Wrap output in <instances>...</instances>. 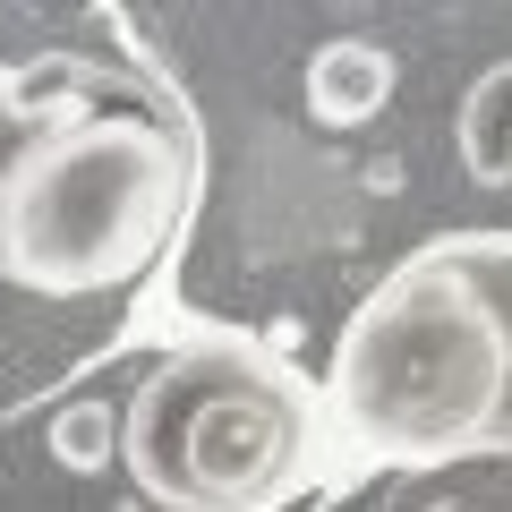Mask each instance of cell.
Masks as SVG:
<instances>
[{
  "instance_id": "obj_1",
  "label": "cell",
  "mask_w": 512,
  "mask_h": 512,
  "mask_svg": "<svg viewBox=\"0 0 512 512\" xmlns=\"http://www.w3.org/2000/svg\"><path fill=\"white\" fill-rule=\"evenodd\" d=\"M512 410V316L461 256H419L359 299L333 350V419L393 461L470 453Z\"/></svg>"
},
{
  "instance_id": "obj_2",
  "label": "cell",
  "mask_w": 512,
  "mask_h": 512,
  "mask_svg": "<svg viewBox=\"0 0 512 512\" xmlns=\"http://www.w3.org/2000/svg\"><path fill=\"white\" fill-rule=\"evenodd\" d=\"M188 163L146 111H77L35 146L0 205V274L35 299H94L163 256Z\"/></svg>"
},
{
  "instance_id": "obj_3",
  "label": "cell",
  "mask_w": 512,
  "mask_h": 512,
  "mask_svg": "<svg viewBox=\"0 0 512 512\" xmlns=\"http://www.w3.org/2000/svg\"><path fill=\"white\" fill-rule=\"evenodd\" d=\"M299 453V402L239 350H188L154 367L128 410V470L171 512H239L274 495Z\"/></svg>"
},
{
  "instance_id": "obj_4",
  "label": "cell",
  "mask_w": 512,
  "mask_h": 512,
  "mask_svg": "<svg viewBox=\"0 0 512 512\" xmlns=\"http://www.w3.org/2000/svg\"><path fill=\"white\" fill-rule=\"evenodd\" d=\"M393 103V52L367 35H333L308 52V111L325 128H359Z\"/></svg>"
},
{
  "instance_id": "obj_5",
  "label": "cell",
  "mask_w": 512,
  "mask_h": 512,
  "mask_svg": "<svg viewBox=\"0 0 512 512\" xmlns=\"http://www.w3.org/2000/svg\"><path fill=\"white\" fill-rule=\"evenodd\" d=\"M461 163L487 188L512 180V60H495L470 86V103H461Z\"/></svg>"
},
{
  "instance_id": "obj_6",
  "label": "cell",
  "mask_w": 512,
  "mask_h": 512,
  "mask_svg": "<svg viewBox=\"0 0 512 512\" xmlns=\"http://www.w3.org/2000/svg\"><path fill=\"white\" fill-rule=\"evenodd\" d=\"M60 120H77V111L43 103V94H35V77L0 69V205H9V188H18V171L35 163V146L52 137Z\"/></svg>"
},
{
  "instance_id": "obj_7",
  "label": "cell",
  "mask_w": 512,
  "mask_h": 512,
  "mask_svg": "<svg viewBox=\"0 0 512 512\" xmlns=\"http://www.w3.org/2000/svg\"><path fill=\"white\" fill-rule=\"evenodd\" d=\"M52 444H60V461H69V470H103V453H111V419H103L94 402H77V410H60Z\"/></svg>"
},
{
  "instance_id": "obj_8",
  "label": "cell",
  "mask_w": 512,
  "mask_h": 512,
  "mask_svg": "<svg viewBox=\"0 0 512 512\" xmlns=\"http://www.w3.org/2000/svg\"><path fill=\"white\" fill-rule=\"evenodd\" d=\"M504 419H512V410H504Z\"/></svg>"
}]
</instances>
